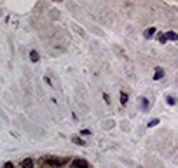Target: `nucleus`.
I'll return each mask as SVG.
<instances>
[{
	"label": "nucleus",
	"mask_w": 178,
	"mask_h": 168,
	"mask_svg": "<svg viewBox=\"0 0 178 168\" xmlns=\"http://www.w3.org/2000/svg\"><path fill=\"white\" fill-rule=\"evenodd\" d=\"M154 33H156V28H148V30H147V32H145V37L148 39V37H152Z\"/></svg>",
	"instance_id": "obj_6"
},
{
	"label": "nucleus",
	"mask_w": 178,
	"mask_h": 168,
	"mask_svg": "<svg viewBox=\"0 0 178 168\" xmlns=\"http://www.w3.org/2000/svg\"><path fill=\"white\" fill-rule=\"evenodd\" d=\"M73 142H75V144H81V145H84V144H86L84 140H81V138H77V137L73 138Z\"/></svg>",
	"instance_id": "obj_9"
},
{
	"label": "nucleus",
	"mask_w": 178,
	"mask_h": 168,
	"mask_svg": "<svg viewBox=\"0 0 178 168\" xmlns=\"http://www.w3.org/2000/svg\"><path fill=\"white\" fill-rule=\"evenodd\" d=\"M156 74H154V79H156V81H157V79H161V77L162 76H164V70H162V68H156Z\"/></svg>",
	"instance_id": "obj_5"
},
{
	"label": "nucleus",
	"mask_w": 178,
	"mask_h": 168,
	"mask_svg": "<svg viewBox=\"0 0 178 168\" xmlns=\"http://www.w3.org/2000/svg\"><path fill=\"white\" fill-rule=\"evenodd\" d=\"M168 103H169V105H173V103H175V100H173V96H169V98H168Z\"/></svg>",
	"instance_id": "obj_12"
},
{
	"label": "nucleus",
	"mask_w": 178,
	"mask_h": 168,
	"mask_svg": "<svg viewBox=\"0 0 178 168\" xmlns=\"http://www.w3.org/2000/svg\"><path fill=\"white\" fill-rule=\"evenodd\" d=\"M159 40H161V42H166V40H178V35L175 32H168V33H164V35H161Z\"/></svg>",
	"instance_id": "obj_2"
},
{
	"label": "nucleus",
	"mask_w": 178,
	"mask_h": 168,
	"mask_svg": "<svg viewBox=\"0 0 178 168\" xmlns=\"http://www.w3.org/2000/svg\"><path fill=\"white\" fill-rule=\"evenodd\" d=\"M30 56H32V61H38V54L35 53V51H32V53H30Z\"/></svg>",
	"instance_id": "obj_8"
},
{
	"label": "nucleus",
	"mask_w": 178,
	"mask_h": 168,
	"mask_svg": "<svg viewBox=\"0 0 178 168\" xmlns=\"http://www.w3.org/2000/svg\"><path fill=\"white\" fill-rule=\"evenodd\" d=\"M4 168H14V165H12V163H6V165H4Z\"/></svg>",
	"instance_id": "obj_11"
},
{
	"label": "nucleus",
	"mask_w": 178,
	"mask_h": 168,
	"mask_svg": "<svg viewBox=\"0 0 178 168\" xmlns=\"http://www.w3.org/2000/svg\"><path fill=\"white\" fill-rule=\"evenodd\" d=\"M47 165H51V166H63V165H66V158H47Z\"/></svg>",
	"instance_id": "obj_1"
},
{
	"label": "nucleus",
	"mask_w": 178,
	"mask_h": 168,
	"mask_svg": "<svg viewBox=\"0 0 178 168\" xmlns=\"http://www.w3.org/2000/svg\"><path fill=\"white\" fill-rule=\"evenodd\" d=\"M126 102H128V95H126V93H121V103L124 105Z\"/></svg>",
	"instance_id": "obj_7"
},
{
	"label": "nucleus",
	"mask_w": 178,
	"mask_h": 168,
	"mask_svg": "<svg viewBox=\"0 0 178 168\" xmlns=\"http://www.w3.org/2000/svg\"><path fill=\"white\" fill-rule=\"evenodd\" d=\"M72 168H87V161H84V159H75V161L72 163Z\"/></svg>",
	"instance_id": "obj_3"
},
{
	"label": "nucleus",
	"mask_w": 178,
	"mask_h": 168,
	"mask_svg": "<svg viewBox=\"0 0 178 168\" xmlns=\"http://www.w3.org/2000/svg\"><path fill=\"white\" fill-rule=\"evenodd\" d=\"M157 123H159V119H154V121H150V123H148V126H156Z\"/></svg>",
	"instance_id": "obj_10"
},
{
	"label": "nucleus",
	"mask_w": 178,
	"mask_h": 168,
	"mask_svg": "<svg viewBox=\"0 0 178 168\" xmlns=\"http://www.w3.org/2000/svg\"><path fill=\"white\" fill-rule=\"evenodd\" d=\"M21 166H23V168H33V161L30 159V158H26V159H23Z\"/></svg>",
	"instance_id": "obj_4"
}]
</instances>
